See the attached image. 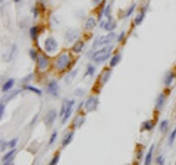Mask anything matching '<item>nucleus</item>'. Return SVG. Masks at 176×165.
I'll list each match as a JSON object with an SVG mask.
<instances>
[{"instance_id":"f257e3e1","label":"nucleus","mask_w":176,"mask_h":165,"mask_svg":"<svg viewBox=\"0 0 176 165\" xmlns=\"http://www.w3.org/2000/svg\"><path fill=\"white\" fill-rule=\"evenodd\" d=\"M74 56L71 51H62L56 56V59L53 61V66H54V70L57 73H66L69 72V69L72 67L74 64Z\"/></svg>"},{"instance_id":"f03ea898","label":"nucleus","mask_w":176,"mask_h":165,"mask_svg":"<svg viewBox=\"0 0 176 165\" xmlns=\"http://www.w3.org/2000/svg\"><path fill=\"white\" fill-rule=\"evenodd\" d=\"M113 50H115V47H113V44H109V46L101 47V48H98L97 51H94V54H93V57H91V60L94 61L95 64H100V63H104V61H107V60H110V57L113 56Z\"/></svg>"},{"instance_id":"7ed1b4c3","label":"nucleus","mask_w":176,"mask_h":165,"mask_svg":"<svg viewBox=\"0 0 176 165\" xmlns=\"http://www.w3.org/2000/svg\"><path fill=\"white\" fill-rule=\"evenodd\" d=\"M74 107H75V99L65 98L63 101H62L60 114H59L62 124H65V123H66V121L71 119V116H72V112H74Z\"/></svg>"},{"instance_id":"20e7f679","label":"nucleus","mask_w":176,"mask_h":165,"mask_svg":"<svg viewBox=\"0 0 176 165\" xmlns=\"http://www.w3.org/2000/svg\"><path fill=\"white\" fill-rule=\"evenodd\" d=\"M117 37H116V32L115 31H112V32H107L106 35H100V37H97L93 42V46H91V50L93 51H97L98 48H101L104 46H109V44H113V41L116 40Z\"/></svg>"},{"instance_id":"39448f33","label":"nucleus","mask_w":176,"mask_h":165,"mask_svg":"<svg viewBox=\"0 0 176 165\" xmlns=\"http://www.w3.org/2000/svg\"><path fill=\"white\" fill-rule=\"evenodd\" d=\"M35 64H37V72L44 73V72H47L48 67L52 66V59H50V56L47 53L40 51V56H38V59L35 61Z\"/></svg>"},{"instance_id":"423d86ee","label":"nucleus","mask_w":176,"mask_h":165,"mask_svg":"<svg viewBox=\"0 0 176 165\" xmlns=\"http://www.w3.org/2000/svg\"><path fill=\"white\" fill-rule=\"evenodd\" d=\"M57 48H59V44H57V40H56L54 37H47V38L44 40V44H43V51H44V53H47L48 56H52L53 53L57 51Z\"/></svg>"},{"instance_id":"0eeeda50","label":"nucleus","mask_w":176,"mask_h":165,"mask_svg":"<svg viewBox=\"0 0 176 165\" xmlns=\"http://www.w3.org/2000/svg\"><path fill=\"white\" fill-rule=\"evenodd\" d=\"M100 105V99L97 95H90L85 101H84V110L87 112H93L95 111L97 108Z\"/></svg>"},{"instance_id":"6e6552de","label":"nucleus","mask_w":176,"mask_h":165,"mask_svg":"<svg viewBox=\"0 0 176 165\" xmlns=\"http://www.w3.org/2000/svg\"><path fill=\"white\" fill-rule=\"evenodd\" d=\"M16 54H18V47H16V44H12V46L7 47V50L3 53L2 59H3V61L9 63V61H12L16 57Z\"/></svg>"},{"instance_id":"1a4fd4ad","label":"nucleus","mask_w":176,"mask_h":165,"mask_svg":"<svg viewBox=\"0 0 176 165\" xmlns=\"http://www.w3.org/2000/svg\"><path fill=\"white\" fill-rule=\"evenodd\" d=\"M175 79H176V73L173 70H167L164 73V76H163V86L166 89H170L173 86V83H175Z\"/></svg>"},{"instance_id":"9d476101","label":"nucleus","mask_w":176,"mask_h":165,"mask_svg":"<svg viewBox=\"0 0 176 165\" xmlns=\"http://www.w3.org/2000/svg\"><path fill=\"white\" fill-rule=\"evenodd\" d=\"M46 91H47V94L50 97L57 98V97H59V82L56 79H52L47 83V86H46Z\"/></svg>"},{"instance_id":"9b49d317","label":"nucleus","mask_w":176,"mask_h":165,"mask_svg":"<svg viewBox=\"0 0 176 165\" xmlns=\"http://www.w3.org/2000/svg\"><path fill=\"white\" fill-rule=\"evenodd\" d=\"M166 99H167V94L159 92V95H157V98H156V104H154L156 112H160L163 108H164V105H166Z\"/></svg>"},{"instance_id":"f8f14e48","label":"nucleus","mask_w":176,"mask_h":165,"mask_svg":"<svg viewBox=\"0 0 176 165\" xmlns=\"http://www.w3.org/2000/svg\"><path fill=\"white\" fill-rule=\"evenodd\" d=\"M98 27L103 28V29H106L107 32H112V31H115V29H116L117 24H116V20L110 16V18H107L106 20H101V22L98 24Z\"/></svg>"},{"instance_id":"ddd939ff","label":"nucleus","mask_w":176,"mask_h":165,"mask_svg":"<svg viewBox=\"0 0 176 165\" xmlns=\"http://www.w3.org/2000/svg\"><path fill=\"white\" fill-rule=\"evenodd\" d=\"M56 119H57V111H56L54 108L48 110L47 114L44 116V124H46V127H52V126L54 124Z\"/></svg>"},{"instance_id":"4468645a","label":"nucleus","mask_w":176,"mask_h":165,"mask_svg":"<svg viewBox=\"0 0 176 165\" xmlns=\"http://www.w3.org/2000/svg\"><path fill=\"white\" fill-rule=\"evenodd\" d=\"M78 37H79V31L71 28V29H68L66 34H65V41H66L68 44H74L75 41H78Z\"/></svg>"},{"instance_id":"2eb2a0df","label":"nucleus","mask_w":176,"mask_h":165,"mask_svg":"<svg viewBox=\"0 0 176 165\" xmlns=\"http://www.w3.org/2000/svg\"><path fill=\"white\" fill-rule=\"evenodd\" d=\"M98 27V19H95V18H93V16H90V18H87V20H85V24H84V29L85 31H88V32H91L94 28Z\"/></svg>"},{"instance_id":"dca6fc26","label":"nucleus","mask_w":176,"mask_h":165,"mask_svg":"<svg viewBox=\"0 0 176 165\" xmlns=\"http://www.w3.org/2000/svg\"><path fill=\"white\" fill-rule=\"evenodd\" d=\"M41 27L40 25H33V27L29 28V38L34 41V42H37L38 41V37H40V34H41Z\"/></svg>"},{"instance_id":"f3484780","label":"nucleus","mask_w":176,"mask_h":165,"mask_svg":"<svg viewBox=\"0 0 176 165\" xmlns=\"http://www.w3.org/2000/svg\"><path fill=\"white\" fill-rule=\"evenodd\" d=\"M112 67H107V69H104L101 72V75H100V80H98V83L100 85H106L109 82V79H110V76H112Z\"/></svg>"},{"instance_id":"a211bd4d","label":"nucleus","mask_w":176,"mask_h":165,"mask_svg":"<svg viewBox=\"0 0 176 165\" xmlns=\"http://www.w3.org/2000/svg\"><path fill=\"white\" fill-rule=\"evenodd\" d=\"M84 47H85V41L84 40H78L75 41L74 44H72V48H71V51L74 54H79L84 51Z\"/></svg>"},{"instance_id":"6ab92c4d","label":"nucleus","mask_w":176,"mask_h":165,"mask_svg":"<svg viewBox=\"0 0 176 165\" xmlns=\"http://www.w3.org/2000/svg\"><path fill=\"white\" fill-rule=\"evenodd\" d=\"M15 83H16V80H15L13 78H9L7 80H5L3 85H2V92L6 94V92H9V91H12V88L15 86Z\"/></svg>"},{"instance_id":"aec40b11","label":"nucleus","mask_w":176,"mask_h":165,"mask_svg":"<svg viewBox=\"0 0 176 165\" xmlns=\"http://www.w3.org/2000/svg\"><path fill=\"white\" fill-rule=\"evenodd\" d=\"M145 15H147V7L144 6V7L141 9V10L138 12V15L135 16V19H134V25H135V27L141 25L142 20H144V18H145Z\"/></svg>"},{"instance_id":"412c9836","label":"nucleus","mask_w":176,"mask_h":165,"mask_svg":"<svg viewBox=\"0 0 176 165\" xmlns=\"http://www.w3.org/2000/svg\"><path fill=\"white\" fill-rule=\"evenodd\" d=\"M84 123H85V116L84 114H76L74 119V130L81 129L82 126H84Z\"/></svg>"},{"instance_id":"4be33fe9","label":"nucleus","mask_w":176,"mask_h":165,"mask_svg":"<svg viewBox=\"0 0 176 165\" xmlns=\"http://www.w3.org/2000/svg\"><path fill=\"white\" fill-rule=\"evenodd\" d=\"M121 60H122V54H121V53H115L112 57H110V60H109V67L115 69V67L121 63Z\"/></svg>"},{"instance_id":"5701e85b","label":"nucleus","mask_w":176,"mask_h":165,"mask_svg":"<svg viewBox=\"0 0 176 165\" xmlns=\"http://www.w3.org/2000/svg\"><path fill=\"white\" fill-rule=\"evenodd\" d=\"M156 127V121L154 120H145L141 124V132H151Z\"/></svg>"},{"instance_id":"b1692460","label":"nucleus","mask_w":176,"mask_h":165,"mask_svg":"<svg viewBox=\"0 0 176 165\" xmlns=\"http://www.w3.org/2000/svg\"><path fill=\"white\" fill-rule=\"evenodd\" d=\"M16 148H13V149H10L9 152H6L5 155H3V158H2V162H3V165L5 164H7V162H10L12 159H13V156L16 155Z\"/></svg>"},{"instance_id":"393cba45","label":"nucleus","mask_w":176,"mask_h":165,"mask_svg":"<svg viewBox=\"0 0 176 165\" xmlns=\"http://www.w3.org/2000/svg\"><path fill=\"white\" fill-rule=\"evenodd\" d=\"M153 153H154V145L150 146L148 152L145 153V156H144V165H151V162H153Z\"/></svg>"},{"instance_id":"a878e982","label":"nucleus","mask_w":176,"mask_h":165,"mask_svg":"<svg viewBox=\"0 0 176 165\" xmlns=\"http://www.w3.org/2000/svg\"><path fill=\"white\" fill-rule=\"evenodd\" d=\"M74 134L75 132L74 130H71V132H68L65 136H63V140H62V148H66V146L72 142V139H74Z\"/></svg>"},{"instance_id":"bb28decb","label":"nucleus","mask_w":176,"mask_h":165,"mask_svg":"<svg viewBox=\"0 0 176 165\" xmlns=\"http://www.w3.org/2000/svg\"><path fill=\"white\" fill-rule=\"evenodd\" d=\"M22 89L24 91H29V92H34L35 95H38V97H41L43 95V92H41V89H38V88H35V86H33V85H22Z\"/></svg>"},{"instance_id":"cd10ccee","label":"nucleus","mask_w":176,"mask_h":165,"mask_svg":"<svg viewBox=\"0 0 176 165\" xmlns=\"http://www.w3.org/2000/svg\"><path fill=\"white\" fill-rule=\"evenodd\" d=\"M76 76H78V69H74V70H71V72L65 76V82H66V83H72V80H74Z\"/></svg>"},{"instance_id":"c85d7f7f","label":"nucleus","mask_w":176,"mask_h":165,"mask_svg":"<svg viewBox=\"0 0 176 165\" xmlns=\"http://www.w3.org/2000/svg\"><path fill=\"white\" fill-rule=\"evenodd\" d=\"M135 7H136V3H132V5L126 9V12L122 15V18H131V16L134 15V12H135Z\"/></svg>"},{"instance_id":"c756f323","label":"nucleus","mask_w":176,"mask_h":165,"mask_svg":"<svg viewBox=\"0 0 176 165\" xmlns=\"http://www.w3.org/2000/svg\"><path fill=\"white\" fill-rule=\"evenodd\" d=\"M159 129H160V132L162 133H166L167 130H169V120L164 119L160 121V124H159Z\"/></svg>"},{"instance_id":"7c9ffc66","label":"nucleus","mask_w":176,"mask_h":165,"mask_svg":"<svg viewBox=\"0 0 176 165\" xmlns=\"http://www.w3.org/2000/svg\"><path fill=\"white\" fill-rule=\"evenodd\" d=\"M110 10H112V3H107L106 6L103 7V18H106V19L110 18V16H112V12H110Z\"/></svg>"},{"instance_id":"2f4dec72","label":"nucleus","mask_w":176,"mask_h":165,"mask_svg":"<svg viewBox=\"0 0 176 165\" xmlns=\"http://www.w3.org/2000/svg\"><path fill=\"white\" fill-rule=\"evenodd\" d=\"M28 54H29V57H31V60H33V61H37L38 56H40V50H35V48H29Z\"/></svg>"},{"instance_id":"473e14b6","label":"nucleus","mask_w":176,"mask_h":165,"mask_svg":"<svg viewBox=\"0 0 176 165\" xmlns=\"http://www.w3.org/2000/svg\"><path fill=\"white\" fill-rule=\"evenodd\" d=\"M95 75V66L94 64H88L87 66V70H85V76H90V78H91V76H94Z\"/></svg>"},{"instance_id":"72a5a7b5","label":"nucleus","mask_w":176,"mask_h":165,"mask_svg":"<svg viewBox=\"0 0 176 165\" xmlns=\"http://www.w3.org/2000/svg\"><path fill=\"white\" fill-rule=\"evenodd\" d=\"M175 139H176V127L172 130V133L169 134V139H167V145L172 146L173 145V142H175Z\"/></svg>"},{"instance_id":"f704fd0d","label":"nucleus","mask_w":176,"mask_h":165,"mask_svg":"<svg viewBox=\"0 0 176 165\" xmlns=\"http://www.w3.org/2000/svg\"><path fill=\"white\" fill-rule=\"evenodd\" d=\"M22 91H24V89H18V91L15 89V91H10V94H9V97H7L6 99H3V101H5V102H7V101H10V99H12V98H15V97H16L18 94H21V92H22Z\"/></svg>"},{"instance_id":"c9c22d12","label":"nucleus","mask_w":176,"mask_h":165,"mask_svg":"<svg viewBox=\"0 0 176 165\" xmlns=\"http://www.w3.org/2000/svg\"><path fill=\"white\" fill-rule=\"evenodd\" d=\"M34 79V73H29V75H27L24 79H22V85H28L31 80Z\"/></svg>"},{"instance_id":"e433bc0d","label":"nucleus","mask_w":176,"mask_h":165,"mask_svg":"<svg viewBox=\"0 0 176 165\" xmlns=\"http://www.w3.org/2000/svg\"><path fill=\"white\" fill-rule=\"evenodd\" d=\"M59 159H60V153H54V156L52 158V161L48 162V165H57Z\"/></svg>"},{"instance_id":"4c0bfd02","label":"nucleus","mask_w":176,"mask_h":165,"mask_svg":"<svg viewBox=\"0 0 176 165\" xmlns=\"http://www.w3.org/2000/svg\"><path fill=\"white\" fill-rule=\"evenodd\" d=\"M56 139H57V132L54 130L53 133H52V136H50V140H48V146H52L56 142Z\"/></svg>"},{"instance_id":"58836bf2","label":"nucleus","mask_w":176,"mask_h":165,"mask_svg":"<svg viewBox=\"0 0 176 165\" xmlns=\"http://www.w3.org/2000/svg\"><path fill=\"white\" fill-rule=\"evenodd\" d=\"M84 94H85V89H82V88H76L74 95L75 97H84Z\"/></svg>"},{"instance_id":"ea45409f","label":"nucleus","mask_w":176,"mask_h":165,"mask_svg":"<svg viewBox=\"0 0 176 165\" xmlns=\"http://www.w3.org/2000/svg\"><path fill=\"white\" fill-rule=\"evenodd\" d=\"M18 142H19V139H18V138L12 139V140L9 142V148H10V149H13V148H16V145H18Z\"/></svg>"},{"instance_id":"a19ab883","label":"nucleus","mask_w":176,"mask_h":165,"mask_svg":"<svg viewBox=\"0 0 176 165\" xmlns=\"http://www.w3.org/2000/svg\"><path fill=\"white\" fill-rule=\"evenodd\" d=\"M125 38H126V32H125V31H122V32H121L119 35H117V38H116V41H117V42H122V41L125 40Z\"/></svg>"},{"instance_id":"79ce46f5","label":"nucleus","mask_w":176,"mask_h":165,"mask_svg":"<svg viewBox=\"0 0 176 165\" xmlns=\"http://www.w3.org/2000/svg\"><path fill=\"white\" fill-rule=\"evenodd\" d=\"M156 164L157 165H164V155H159V156H157Z\"/></svg>"},{"instance_id":"37998d69","label":"nucleus","mask_w":176,"mask_h":165,"mask_svg":"<svg viewBox=\"0 0 176 165\" xmlns=\"http://www.w3.org/2000/svg\"><path fill=\"white\" fill-rule=\"evenodd\" d=\"M91 3H93V6H103L106 3V0H91Z\"/></svg>"},{"instance_id":"c03bdc74","label":"nucleus","mask_w":176,"mask_h":165,"mask_svg":"<svg viewBox=\"0 0 176 165\" xmlns=\"http://www.w3.org/2000/svg\"><path fill=\"white\" fill-rule=\"evenodd\" d=\"M5 101H2L0 102V117H5Z\"/></svg>"},{"instance_id":"a18cd8bd","label":"nucleus","mask_w":176,"mask_h":165,"mask_svg":"<svg viewBox=\"0 0 176 165\" xmlns=\"http://www.w3.org/2000/svg\"><path fill=\"white\" fill-rule=\"evenodd\" d=\"M33 16H34V18H38V16H40V10H38V6H34V7H33Z\"/></svg>"},{"instance_id":"49530a36","label":"nucleus","mask_w":176,"mask_h":165,"mask_svg":"<svg viewBox=\"0 0 176 165\" xmlns=\"http://www.w3.org/2000/svg\"><path fill=\"white\" fill-rule=\"evenodd\" d=\"M6 148H9V142H6V140H2V151H5Z\"/></svg>"},{"instance_id":"de8ad7c7","label":"nucleus","mask_w":176,"mask_h":165,"mask_svg":"<svg viewBox=\"0 0 176 165\" xmlns=\"http://www.w3.org/2000/svg\"><path fill=\"white\" fill-rule=\"evenodd\" d=\"M142 155H144V153H142V149H140V151H138V153H136V158L141 159V158H142Z\"/></svg>"},{"instance_id":"09e8293b","label":"nucleus","mask_w":176,"mask_h":165,"mask_svg":"<svg viewBox=\"0 0 176 165\" xmlns=\"http://www.w3.org/2000/svg\"><path fill=\"white\" fill-rule=\"evenodd\" d=\"M5 165H15V164L12 162V161H10V162H7V164H5Z\"/></svg>"},{"instance_id":"8fccbe9b","label":"nucleus","mask_w":176,"mask_h":165,"mask_svg":"<svg viewBox=\"0 0 176 165\" xmlns=\"http://www.w3.org/2000/svg\"><path fill=\"white\" fill-rule=\"evenodd\" d=\"M13 2H16V3H18V2H19V0H13Z\"/></svg>"},{"instance_id":"3c124183","label":"nucleus","mask_w":176,"mask_h":165,"mask_svg":"<svg viewBox=\"0 0 176 165\" xmlns=\"http://www.w3.org/2000/svg\"><path fill=\"white\" fill-rule=\"evenodd\" d=\"M112 3H113V0H112Z\"/></svg>"},{"instance_id":"603ef678","label":"nucleus","mask_w":176,"mask_h":165,"mask_svg":"<svg viewBox=\"0 0 176 165\" xmlns=\"http://www.w3.org/2000/svg\"><path fill=\"white\" fill-rule=\"evenodd\" d=\"M135 165H136V164H135Z\"/></svg>"}]
</instances>
